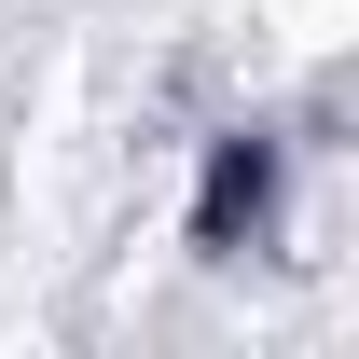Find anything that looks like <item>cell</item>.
Returning <instances> with one entry per match:
<instances>
[{
	"label": "cell",
	"instance_id": "obj_1",
	"mask_svg": "<svg viewBox=\"0 0 359 359\" xmlns=\"http://www.w3.org/2000/svg\"><path fill=\"white\" fill-rule=\"evenodd\" d=\"M263 14V42L290 55V69H318V55H346V28H359V0H249Z\"/></svg>",
	"mask_w": 359,
	"mask_h": 359
}]
</instances>
